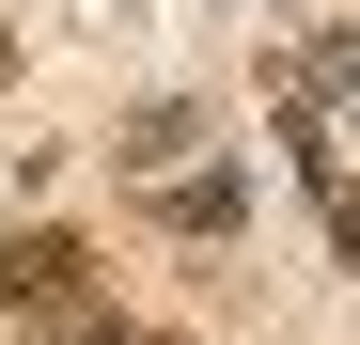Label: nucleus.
I'll list each match as a JSON object with an SVG mask.
<instances>
[{"instance_id":"3","label":"nucleus","mask_w":360,"mask_h":345,"mask_svg":"<svg viewBox=\"0 0 360 345\" xmlns=\"http://www.w3.org/2000/svg\"><path fill=\"white\" fill-rule=\"evenodd\" d=\"M188 142H204V110H188V94H157V110H141V126L110 142V157H126L141 189H157V172H188Z\"/></svg>"},{"instance_id":"1","label":"nucleus","mask_w":360,"mask_h":345,"mask_svg":"<svg viewBox=\"0 0 360 345\" xmlns=\"http://www.w3.org/2000/svg\"><path fill=\"white\" fill-rule=\"evenodd\" d=\"M79 299H94V236H63V220L0 236V314H79Z\"/></svg>"},{"instance_id":"4","label":"nucleus","mask_w":360,"mask_h":345,"mask_svg":"<svg viewBox=\"0 0 360 345\" xmlns=\"http://www.w3.org/2000/svg\"><path fill=\"white\" fill-rule=\"evenodd\" d=\"M314 189H329V251L360 267V172H314Z\"/></svg>"},{"instance_id":"2","label":"nucleus","mask_w":360,"mask_h":345,"mask_svg":"<svg viewBox=\"0 0 360 345\" xmlns=\"http://www.w3.org/2000/svg\"><path fill=\"white\" fill-rule=\"evenodd\" d=\"M157 220L172 236H235L251 220V172H157Z\"/></svg>"},{"instance_id":"5","label":"nucleus","mask_w":360,"mask_h":345,"mask_svg":"<svg viewBox=\"0 0 360 345\" xmlns=\"http://www.w3.org/2000/svg\"><path fill=\"white\" fill-rule=\"evenodd\" d=\"M0 79H16V32H0Z\"/></svg>"}]
</instances>
